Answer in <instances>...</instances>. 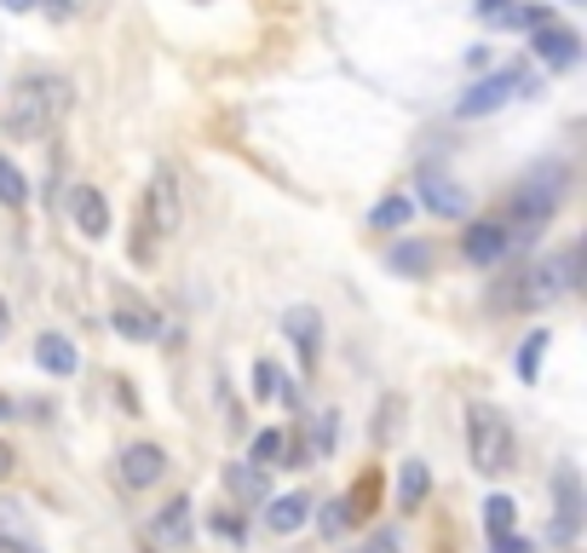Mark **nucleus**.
I'll return each mask as SVG.
<instances>
[{"label":"nucleus","mask_w":587,"mask_h":553,"mask_svg":"<svg viewBox=\"0 0 587 553\" xmlns=\"http://www.w3.org/2000/svg\"><path fill=\"white\" fill-rule=\"evenodd\" d=\"M576 265H581L576 248H565L558 260H542V265H519L513 276H501L490 289V306L496 312H542L558 294L576 289Z\"/></svg>","instance_id":"obj_2"},{"label":"nucleus","mask_w":587,"mask_h":553,"mask_svg":"<svg viewBox=\"0 0 587 553\" xmlns=\"http://www.w3.org/2000/svg\"><path fill=\"white\" fill-rule=\"evenodd\" d=\"M0 203H7L12 214L30 208V173H23L12 156H0Z\"/></svg>","instance_id":"obj_23"},{"label":"nucleus","mask_w":587,"mask_h":553,"mask_svg":"<svg viewBox=\"0 0 587 553\" xmlns=\"http://www.w3.org/2000/svg\"><path fill=\"white\" fill-rule=\"evenodd\" d=\"M547 346H553V335H547V329H530V335H524V346H519V381H535V375H542Z\"/></svg>","instance_id":"obj_26"},{"label":"nucleus","mask_w":587,"mask_h":553,"mask_svg":"<svg viewBox=\"0 0 587 553\" xmlns=\"http://www.w3.org/2000/svg\"><path fill=\"white\" fill-rule=\"evenodd\" d=\"M69 219H75V231H81L87 242H105V237H110V203H105V191L75 180V191H69Z\"/></svg>","instance_id":"obj_11"},{"label":"nucleus","mask_w":587,"mask_h":553,"mask_svg":"<svg viewBox=\"0 0 587 553\" xmlns=\"http://www.w3.org/2000/svg\"><path fill=\"white\" fill-rule=\"evenodd\" d=\"M110 329H116L121 340H133V346H150V340H162V312L150 306L139 289H116V300H110Z\"/></svg>","instance_id":"obj_7"},{"label":"nucleus","mask_w":587,"mask_h":553,"mask_svg":"<svg viewBox=\"0 0 587 553\" xmlns=\"http://www.w3.org/2000/svg\"><path fill=\"white\" fill-rule=\"evenodd\" d=\"M317 524H323V536H346V524H351V508H346V501H323Z\"/></svg>","instance_id":"obj_31"},{"label":"nucleus","mask_w":587,"mask_h":553,"mask_svg":"<svg viewBox=\"0 0 587 553\" xmlns=\"http://www.w3.org/2000/svg\"><path fill=\"white\" fill-rule=\"evenodd\" d=\"M150 531H156V542H162V547L185 553V547H191V536H196V524H191V496H173L167 508L156 513V524H150Z\"/></svg>","instance_id":"obj_15"},{"label":"nucleus","mask_w":587,"mask_h":553,"mask_svg":"<svg viewBox=\"0 0 587 553\" xmlns=\"http://www.w3.org/2000/svg\"><path fill=\"white\" fill-rule=\"evenodd\" d=\"M35 364L46 375H58V381H69V375L81 369V351H75V340H64L58 329H46V335H35Z\"/></svg>","instance_id":"obj_16"},{"label":"nucleus","mask_w":587,"mask_h":553,"mask_svg":"<svg viewBox=\"0 0 587 553\" xmlns=\"http://www.w3.org/2000/svg\"><path fill=\"white\" fill-rule=\"evenodd\" d=\"M260 508H265V531H276V536H294V531H305V524H312V496H305V490L265 496Z\"/></svg>","instance_id":"obj_14"},{"label":"nucleus","mask_w":587,"mask_h":553,"mask_svg":"<svg viewBox=\"0 0 587 553\" xmlns=\"http://www.w3.org/2000/svg\"><path fill=\"white\" fill-rule=\"evenodd\" d=\"M530 35H535L530 46H535V58H542V64H553V69H576L581 64V35L565 30L558 18L542 23V30H530Z\"/></svg>","instance_id":"obj_13"},{"label":"nucleus","mask_w":587,"mask_h":553,"mask_svg":"<svg viewBox=\"0 0 587 553\" xmlns=\"http://www.w3.org/2000/svg\"><path fill=\"white\" fill-rule=\"evenodd\" d=\"M0 542H7V553H41L35 531L18 513V501H0Z\"/></svg>","instance_id":"obj_21"},{"label":"nucleus","mask_w":587,"mask_h":553,"mask_svg":"<svg viewBox=\"0 0 587 553\" xmlns=\"http://www.w3.org/2000/svg\"><path fill=\"white\" fill-rule=\"evenodd\" d=\"M283 438H289V433H276V426H265V433H253V444H248V467H260V473L283 467Z\"/></svg>","instance_id":"obj_24"},{"label":"nucleus","mask_w":587,"mask_h":553,"mask_svg":"<svg viewBox=\"0 0 587 553\" xmlns=\"http://www.w3.org/2000/svg\"><path fill=\"white\" fill-rule=\"evenodd\" d=\"M483 531H490V536L519 531V501L513 496H490V501H483Z\"/></svg>","instance_id":"obj_27"},{"label":"nucleus","mask_w":587,"mask_h":553,"mask_svg":"<svg viewBox=\"0 0 587 553\" xmlns=\"http://www.w3.org/2000/svg\"><path fill=\"white\" fill-rule=\"evenodd\" d=\"M496 30H542V23H553V7H501L490 12Z\"/></svg>","instance_id":"obj_25"},{"label":"nucleus","mask_w":587,"mask_h":553,"mask_svg":"<svg viewBox=\"0 0 587 553\" xmlns=\"http://www.w3.org/2000/svg\"><path fill=\"white\" fill-rule=\"evenodd\" d=\"M507 248H513V231H507L501 219H472L467 225V237H461V254L472 260V265H501L507 260Z\"/></svg>","instance_id":"obj_9"},{"label":"nucleus","mask_w":587,"mask_h":553,"mask_svg":"<svg viewBox=\"0 0 587 553\" xmlns=\"http://www.w3.org/2000/svg\"><path fill=\"white\" fill-rule=\"evenodd\" d=\"M0 553H7V542H0Z\"/></svg>","instance_id":"obj_41"},{"label":"nucleus","mask_w":587,"mask_h":553,"mask_svg":"<svg viewBox=\"0 0 587 553\" xmlns=\"http://www.w3.org/2000/svg\"><path fill=\"white\" fill-rule=\"evenodd\" d=\"M7 329H12V312H7V294H0V340H7Z\"/></svg>","instance_id":"obj_38"},{"label":"nucleus","mask_w":587,"mask_h":553,"mask_svg":"<svg viewBox=\"0 0 587 553\" xmlns=\"http://www.w3.org/2000/svg\"><path fill=\"white\" fill-rule=\"evenodd\" d=\"M530 87V69L524 64H507V69H496V75H483L478 87H467L461 98H455V116L461 121H478V116H490V110H501L507 98H519Z\"/></svg>","instance_id":"obj_6"},{"label":"nucleus","mask_w":587,"mask_h":553,"mask_svg":"<svg viewBox=\"0 0 587 553\" xmlns=\"http://www.w3.org/2000/svg\"><path fill=\"white\" fill-rule=\"evenodd\" d=\"M0 421H12V398L7 392H0Z\"/></svg>","instance_id":"obj_40"},{"label":"nucleus","mask_w":587,"mask_h":553,"mask_svg":"<svg viewBox=\"0 0 587 553\" xmlns=\"http://www.w3.org/2000/svg\"><path fill=\"white\" fill-rule=\"evenodd\" d=\"M432 242H421V237H403V242H392V254H387V265L398 271V276H426L432 271Z\"/></svg>","instance_id":"obj_20"},{"label":"nucleus","mask_w":587,"mask_h":553,"mask_svg":"<svg viewBox=\"0 0 587 553\" xmlns=\"http://www.w3.org/2000/svg\"><path fill=\"white\" fill-rule=\"evenodd\" d=\"M69 116V75L58 69H23L12 93H7V110H0V128H7V139L18 144H35L58 128V121Z\"/></svg>","instance_id":"obj_1"},{"label":"nucleus","mask_w":587,"mask_h":553,"mask_svg":"<svg viewBox=\"0 0 587 553\" xmlns=\"http://www.w3.org/2000/svg\"><path fill=\"white\" fill-rule=\"evenodd\" d=\"M276 392H283V369H276V358H253V398H260V404H276Z\"/></svg>","instance_id":"obj_28"},{"label":"nucleus","mask_w":587,"mask_h":553,"mask_svg":"<svg viewBox=\"0 0 587 553\" xmlns=\"http://www.w3.org/2000/svg\"><path fill=\"white\" fill-rule=\"evenodd\" d=\"M553 496H558L553 542H576V531H581V473H576V462H558L553 467Z\"/></svg>","instance_id":"obj_8"},{"label":"nucleus","mask_w":587,"mask_h":553,"mask_svg":"<svg viewBox=\"0 0 587 553\" xmlns=\"http://www.w3.org/2000/svg\"><path fill=\"white\" fill-rule=\"evenodd\" d=\"M490 553H535V542L519 536V531H507V536H490Z\"/></svg>","instance_id":"obj_34"},{"label":"nucleus","mask_w":587,"mask_h":553,"mask_svg":"<svg viewBox=\"0 0 587 553\" xmlns=\"http://www.w3.org/2000/svg\"><path fill=\"white\" fill-rule=\"evenodd\" d=\"M208 524H214V536H225V542H237V547L248 542V524H242L237 513H214Z\"/></svg>","instance_id":"obj_32"},{"label":"nucleus","mask_w":587,"mask_h":553,"mask_svg":"<svg viewBox=\"0 0 587 553\" xmlns=\"http://www.w3.org/2000/svg\"><path fill=\"white\" fill-rule=\"evenodd\" d=\"M335 438H340V415L323 410V415H317V456H328V449H335Z\"/></svg>","instance_id":"obj_33"},{"label":"nucleus","mask_w":587,"mask_h":553,"mask_svg":"<svg viewBox=\"0 0 587 553\" xmlns=\"http://www.w3.org/2000/svg\"><path fill=\"white\" fill-rule=\"evenodd\" d=\"M283 335L294 340V358H300V369L312 375V369L323 364V317H317L312 306H294V312L283 317Z\"/></svg>","instance_id":"obj_12"},{"label":"nucleus","mask_w":587,"mask_h":553,"mask_svg":"<svg viewBox=\"0 0 587 553\" xmlns=\"http://www.w3.org/2000/svg\"><path fill=\"white\" fill-rule=\"evenodd\" d=\"M426 496H432V473H426V462L403 456V467H398V508H403V513H415V508H426Z\"/></svg>","instance_id":"obj_18"},{"label":"nucleus","mask_w":587,"mask_h":553,"mask_svg":"<svg viewBox=\"0 0 587 553\" xmlns=\"http://www.w3.org/2000/svg\"><path fill=\"white\" fill-rule=\"evenodd\" d=\"M565 180H570V167H565V162H542V167H530L524 180H519V191H513V214L501 219L507 231H513V242L535 237V231H542V225L553 219V208L565 203Z\"/></svg>","instance_id":"obj_3"},{"label":"nucleus","mask_w":587,"mask_h":553,"mask_svg":"<svg viewBox=\"0 0 587 553\" xmlns=\"http://www.w3.org/2000/svg\"><path fill=\"white\" fill-rule=\"evenodd\" d=\"M7 12H35V0H0Z\"/></svg>","instance_id":"obj_39"},{"label":"nucleus","mask_w":587,"mask_h":553,"mask_svg":"<svg viewBox=\"0 0 587 553\" xmlns=\"http://www.w3.org/2000/svg\"><path fill=\"white\" fill-rule=\"evenodd\" d=\"M398 410H403V398L387 392L380 398V421H374V444H392V426H398Z\"/></svg>","instance_id":"obj_30"},{"label":"nucleus","mask_w":587,"mask_h":553,"mask_svg":"<svg viewBox=\"0 0 587 553\" xmlns=\"http://www.w3.org/2000/svg\"><path fill=\"white\" fill-rule=\"evenodd\" d=\"M421 203L438 219H467V191H455L449 180H438V173H426V180H421Z\"/></svg>","instance_id":"obj_17"},{"label":"nucleus","mask_w":587,"mask_h":553,"mask_svg":"<svg viewBox=\"0 0 587 553\" xmlns=\"http://www.w3.org/2000/svg\"><path fill=\"white\" fill-rule=\"evenodd\" d=\"M178 219H185V208H178V180H173V167H156L144 185L139 219H133V260L139 265L156 260V242H167L178 231Z\"/></svg>","instance_id":"obj_4"},{"label":"nucleus","mask_w":587,"mask_h":553,"mask_svg":"<svg viewBox=\"0 0 587 553\" xmlns=\"http://www.w3.org/2000/svg\"><path fill=\"white\" fill-rule=\"evenodd\" d=\"M467 456L478 473H507L519 456V438H513V421H507V410L496 404H472L467 410Z\"/></svg>","instance_id":"obj_5"},{"label":"nucleus","mask_w":587,"mask_h":553,"mask_svg":"<svg viewBox=\"0 0 587 553\" xmlns=\"http://www.w3.org/2000/svg\"><path fill=\"white\" fill-rule=\"evenodd\" d=\"M225 490L237 496V508H260V501H265V473L248 467V462H231V467H225Z\"/></svg>","instance_id":"obj_19"},{"label":"nucleus","mask_w":587,"mask_h":553,"mask_svg":"<svg viewBox=\"0 0 587 553\" xmlns=\"http://www.w3.org/2000/svg\"><path fill=\"white\" fill-rule=\"evenodd\" d=\"M12 467H18V449H12L7 438H0V485H7V479H12Z\"/></svg>","instance_id":"obj_36"},{"label":"nucleus","mask_w":587,"mask_h":553,"mask_svg":"<svg viewBox=\"0 0 587 553\" xmlns=\"http://www.w3.org/2000/svg\"><path fill=\"white\" fill-rule=\"evenodd\" d=\"M374 231H410V219H415V203H410V196H403V191H392V196H380V203H374Z\"/></svg>","instance_id":"obj_22"},{"label":"nucleus","mask_w":587,"mask_h":553,"mask_svg":"<svg viewBox=\"0 0 587 553\" xmlns=\"http://www.w3.org/2000/svg\"><path fill=\"white\" fill-rule=\"evenodd\" d=\"M357 553H398V531H374L363 547H357Z\"/></svg>","instance_id":"obj_35"},{"label":"nucleus","mask_w":587,"mask_h":553,"mask_svg":"<svg viewBox=\"0 0 587 553\" xmlns=\"http://www.w3.org/2000/svg\"><path fill=\"white\" fill-rule=\"evenodd\" d=\"M501 7H513V0H478V18H490V12H501Z\"/></svg>","instance_id":"obj_37"},{"label":"nucleus","mask_w":587,"mask_h":553,"mask_svg":"<svg viewBox=\"0 0 587 553\" xmlns=\"http://www.w3.org/2000/svg\"><path fill=\"white\" fill-rule=\"evenodd\" d=\"M167 479V449L162 444H127L121 449V485L127 490H150V485H162Z\"/></svg>","instance_id":"obj_10"},{"label":"nucleus","mask_w":587,"mask_h":553,"mask_svg":"<svg viewBox=\"0 0 587 553\" xmlns=\"http://www.w3.org/2000/svg\"><path fill=\"white\" fill-rule=\"evenodd\" d=\"M374 496H380V473H363V485H351V496H346L351 519H369L374 513Z\"/></svg>","instance_id":"obj_29"}]
</instances>
